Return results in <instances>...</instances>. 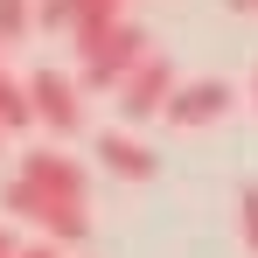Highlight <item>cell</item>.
Segmentation results:
<instances>
[{
    "instance_id": "6da1fadb",
    "label": "cell",
    "mask_w": 258,
    "mask_h": 258,
    "mask_svg": "<svg viewBox=\"0 0 258 258\" xmlns=\"http://www.w3.org/2000/svg\"><path fill=\"white\" fill-rule=\"evenodd\" d=\"M70 49H77V84L84 91H119L133 70L154 56V49H147V28H133V21L105 28V35H77Z\"/></svg>"
},
{
    "instance_id": "7a4b0ae2",
    "label": "cell",
    "mask_w": 258,
    "mask_h": 258,
    "mask_svg": "<svg viewBox=\"0 0 258 258\" xmlns=\"http://www.w3.org/2000/svg\"><path fill=\"white\" fill-rule=\"evenodd\" d=\"M0 210H7V223L21 216V223H35L49 244H84L91 230V210H63V203H49L35 181H21V174H7L0 181Z\"/></svg>"
},
{
    "instance_id": "3957f363",
    "label": "cell",
    "mask_w": 258,
    "mask_h": 258,
    "mask_svg": "<svg viewBox=\"0 0 258 258\" xmlns=\"http://www.w3.org/2000/svg\"><path fill=\"white\" fill-rule=\"evenodd\" d=\"M21 181H35L49 203H63V210H91V174L63 154V147H21Z\"/></svg>"
},
{
    "instance_id": "277c9868",
    "label": "cell",
    "mask_w": 258,
    "mask_h": 258,
    "mask_svg": "<svg viewBox=\"0 0 258 258\" xmlns=\"http://www.w3.org/2000/svg\"><path fill=\"white\" fill-rule=\"evenodd\" d=\"M28 98H35V126L49 133H84V84L63 70H28Z\"/></svg>"
},
{
    "instance_id": "5b68a950",
    "label": "cell",
    "mask_w": 258,
    "mask_h": 258,
    "mask_svg": "<svg viewBox=\"0 0 258 258\" xmlns=\"http://www.w3.org/2000/svg\"><path fill=\"white\" fill-rule=\"evenodd\" d=\"M174 91H181V84H174V63L161 56V49H154V56L133 70L126 84H119V112H126V119H168Z\"/></svg>"
},
{
    "instance_id": "8992f818",
    "label": "cell",
    "mask_w": 258,
    "mask_h": 258,
    "mask_svg": "<svg viewBox=\"0 0 258 258\" xmlns=\"http://www.w3.org/2000/svg\"><path fill=\"white\" fill-rule=\"evenodd\" d=\"M223 112H230V84H223V77H196V84L174 91L168 126H174V133H196V126H216Z\"/></svg>"
},
{
    "instance_id": "52a82bcc",
    "label": "cell",
    "mask_w": 258,
    "mask_h": 258,
    "mask_svg": "<svg viewBox=\"0 0 258 258\" xmlns=\"http://www.w3.org/2000/svg\"><path fill=\"white\" fill-rule=\"evenodd\" d=\"M98 161H105V174H119V181H147V174L161 168V154L147 147V140H133V133H98Z\"/></svg>"
},
{
    "instance_id": "ba28073f",
    "label": "cell",
    "mask_w": 258,
    "mask_h": 258,
    "mask_svg": "<svg viewBox=\"0 0 258 258\" xmlns=\"http://www.w3.org/2000/svg\"><path fill=\"white\" fill-rule=\"evenodd\" d=\"M91 14H98V0H42V7H35V28H49V35H84Z\"/></svg>"
},
{
    "instance_id": "9c48e42d",
    "label": "cell",
    "mask_w": 258,
    "mask_h": 258,
    "mask_svg": "<svg viewBox=\"0 0 258 258\" xmlns=\"http://www.w3.org/2000/svg\"><path fill=\"white\" fill-rule=\"evenodd\" d=\"M28 126H35L28 77H7V63H0V133H28Z\"/></svg>"
},
{
    "instance_id": "30bf717a",
    "label": "cell",
    "mask_w": 258,
    "mask_h": 258,
    "mask_svg": "<svg viewBox=\"0 0 258 258\" xmlns=\"http://www.w3.org/2000/svg\"><path fill=\"white\" fill-rule=\"evenodd\" d=\"M35 7H42V0H0V42H21V35L35 28Z\"/></svg>"
},
{
    "instance_id": "8fae6325",
    "label": "cell",
    "mask_w": 258,
    "mask_h": 258,
    "mask_svg": "<svg viewBox=\"0 0 258 258\" xmlns=\"http://www.w3.org/2000/svg\"><path fill=\"white\" fill-rule=\"evenodd\" d=\"M237 230H244V251L258 258V181L244 188V196H237Z\"/></svg>"
},
{
    "instance_id": "7c38bea8",
    "label": "cell",
    "mask_w": 258,
    "mask_h": 258,
    "mask_svg": "<svg viewBox=\"0 0 258 258\" xmlns=\"http://www.w3.org/2000/svg\"><path fill=\"white\" fill-rule=\"evenodd\" d=\"M0 258H21V244H14V230L0 223Z\"/></svg>"
},
{
    "instance_id": "4fadbf2b",
    "label": "cell",
    "mask_w": 258,
    "mask_h": 258,
    "mask_svg": "<svg viewBox=\"0 0 258 258\" xmlns=\"http://www.w3.org/2000/svg\"><path fill=\"white\" fill-rule=\"evenodd\" d=\"M21 258H63L56 244H21Z\"/></svg>"
},
{
    "instance_id": "5bb4252c",
    "label": "cell",
    "mask_w": 258,
    "mask_h": 258,
    "mask_svg": "<svg viewBox=\"0 0 258 258\" xmlns=\"http://www.w3.org/2000/svg\"><path fill=\"white\" fill-rule=\"evenodd\" d=\"M230 14H258V0H230Z\"/></svg>"
},
{
    "instance_id": "9a60e30c",
    "label": "cell",
    "mask_w": 258,
    "mask_h": 258,
    "mask_svg": "<svg viewBox=\"0 0 258 258\" xmlns=\"http://www.w3.org/2000/svg\"><path fill=\"white\" fill-rule=\"evenodd\" d=\"M251 105H258V77H251Z\"/></svg>"
},
{
    "instance_id": "2e32d148",
    "label": "cell",
    "mask_w": 258,
    "mask_h": 258,
    "mask_svg": "<svg viewBox=\"0 0 258 258\" xmlns=\"http://www.w3.org/2000/svg\"><path fill=\"white\" fill-rule=\"evenodd\" d=\"M0 154H7V133H0Z\"/></svg>"
}]
</instances>
